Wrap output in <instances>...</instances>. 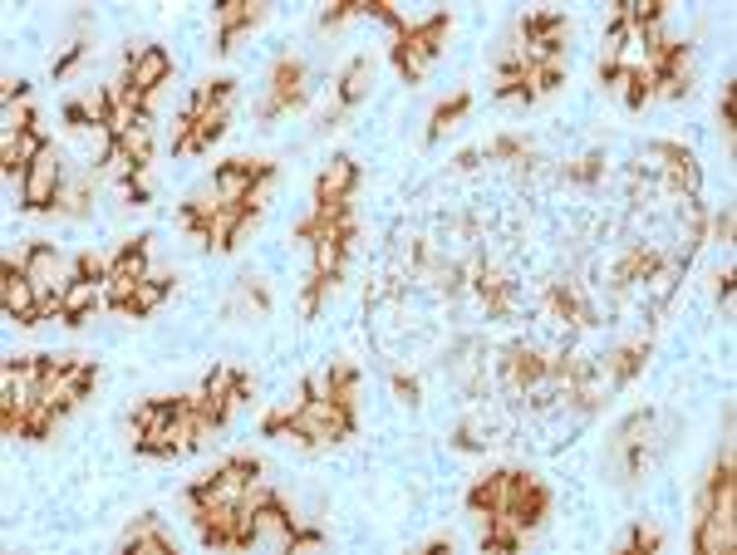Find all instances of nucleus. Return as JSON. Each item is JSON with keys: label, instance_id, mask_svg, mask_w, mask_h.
Instances as JSON below:
<instances>
[{"label": "nucleus", "instance_id": "nucleus-25", "mask_svg": "<svg viewBox=\"0 0 737 555\" xmlns=\"http://www.w3.org/2000/svg\"><path fill=\"white\" fill-rule=\"evenodd\" d=\"M600 172H605V158L600 153H585L575 163H561V182H595Z\"/></svg>", "mask_w": 737, "mask_h": 555}, {"label": "nucleus", "instance_id": "nucleus-30", "mask_svg": "<svg viewBox=\"0 0 737 555\" xmlns=\"http://www.w3.org/2000/svg\"><path fill=\"white\" fill-rule=\"evenodd\" d=\"M109 271H114V261H104V256H94V251H84L79 261H74V276H84V280H109Z\"/></svg>", "mask_w": 737, "mask_h": 555}, {"label": "nucleus", "instance_id": "nucleus-3", "mask_svg": "<svg viewBox=\"0 0 737 555\" xmlns=\"http://www.w3.org/2000/svg\"><path fill=\"white\" fill-rule=\"evenodd\" d=\"M305 99H310V84H305V64L300 59H276V69H271V84H266V99H261V118H281V113H295L305 109Z\"/></svg>", "mask_w": 737, "mask_h": 555}, {"label": "nucleus", "instance_id": "nucleus-26", "mask_svg": "<svg viewBox=\"0 0 737 555\" xmlns=\"http://www.w3.org/2000/svg\"><path fill=\"white\" fill-rule=\"evenodd\" d=\"M335 285H340L335 276H310L305 295H300V315H305V320H310V315H320V300H325V295H330Z\"/></svg>", "mask_w": 737, "mask_h": 555}, {"label": "nucleus", "instance_id": "nucleus-41", "mask_svg": "<svg viewBox=\"0 0 737 555\" xmlns=\"http://www.w3.org/2000/svg\"><path fill=\"white\" fill-rule=\"evenodd\" d=\"M718 285H713V295H718V300H723V305H728V300H733V280H737V271L733 266H723V271H718Z\"/></svg>", "mask_w": 737, "mask_h": 555}, {"label": "nucleus", "instance_id": "nucleus-2", "mask_svg": "<svg viewBox=\"0 0 737 555\" xmlns=\"http://www.w3.org/2000/svg\"><path fill=\"white\" fill-rule=\"evenodd\" d=\"M448 30H453V15H448V10H438V15L408 25V30L398 35V45H394V69L403 74V79H428V69H433L438 50L448 45Z\"/></svg>", "mask_w": 737, "mask_h": 555}, {"label": "nucleus", "instance_id": "nucleus-27", "mask_svg": "<svg viewBox=\"0 0 737 555\" xmlns=\"http://www.w3.org/2000/svg\"><path fill=\"white\" fill-rule=\"evenodd\" d=\"M236 305H251L256 315H266V310H271V290H266L261 280L241 276V290H236ZM236 305H231V310H236Z\"/></svg>", "mask_w": 737, "mask_h": 555}, {"label": "nucleus", "instance_id": "nucleus-15", "mask_svg": "<svg viewBox=\"0 0 737 555\" xmlns=\"http://www.w3.org/2000/svg\"><path fill=\"white\" fill-rule=\"evenodd\" d=\"M123 551L128 555H172V541H168V531H163V521L148 511V516H138V521L123 531Z\"/></svg>", "mask_w": 737, "mask_h": 555}, {"label": "nucleus", "instance_id": "nucleus-9", "mask_svg": "<svg viewBox=\"0 0 737 555\" xmlns=\"http://www.w3.org/2000/svg\"><path fill=\"white\" fill-rule=\"evenodd\" d=\"M172 79V55L163 45H128V84L153 94L158 84Z\"/></svg>", "mask_w": 737, "mask_h": 555}, {"label": "nucleus", "instance_id": "nucleus-36", "mask_svg": "<svg viewBox=\"0 0 737 555\" xmlns=\"http://www.w3.org/2000/svg\"><path fill=\"white\" fill-rule=\"evenodd\" d=\"M718 118H723V133L733 138V133H737V84H728V89H723V104H718Z\"/></svg>", "mask_w": 737, "mask_h": 555}, {"label": "nucleus", "instance_id": "nucleus-33", "mask_svg": "<svg viewBox=\"0 0 737 555\" xmlns=\"http://www.w3.org/2000/svg\"><path fill=\"white\" fill-rule=\"evenodd\" d=\"M30 128H35V109L30 104H10L5 109V128L0 133H30Z\"/></svg>", "mask_w": 737, "mask_h": 555}, {"label": "nucleus", "instance_id": "nucleus-42", "mask_svg": "<svg viewBox=\"0 0 737 555\" xmlns=\"http://www.w3.org/2000/svg\"><path fill=\"white\" fill-rule=\"evenodd\" d=\"M482 158H487L482 148H462V153H457V158H453V167H457V172H472V167L482 163Z\"/></svg>", "mask_w": 737, "mask_h": 555}, {"label": "nucleus", "instance_id": "nucleus-13", "mask_svg": "<svg viewBox=\"0 0 737 555\" xmlns=\"http://www.w3.org/2000/svg\"><path fill=\"white\" fill-rule=\"evenodd\" d=\"M99 305H104V285H99V280L69 276V285H64V300H59V320H64L69 330H79V325H84Z\"/></svg>", "mask_w": 737, "mask_h": 555}, {"label": "nucleus", "instance_id": "nucleus-6", "mask_svg": "<svg viewBox=\"0 0 737 555\" xmlns=\"http://www.w3.org/2000/svg\"><path fill=\"white\" fill-rule=\"evenodd\" d=\"M737 501L733 497H723L713 511H703L698 521H693V551H703V555H723V551H733V541H737Z\"/></svg>", "mask_w": 737, "mask_h": 555}, {"label": "nucleus", "instance_id": "nucleus-18", "mask_svg": "<svg viewBox=\"0 0 737 555\" xmlns=\"http://www.w3.org/2000/svg\"><path fill=\"white\" fill-rule=\"evenodd\" d=\"M369 84H374V59L369 55L349 59V69L340 74V109H354L369 94Z\"/></svg>", "mask_w": 737, "mask_h": 555}, {"label": "nucleus", "instance_id": "nucleus-35", "mask_svg": "<svg viewBox=\"0 0 737 555\" xmlns=\"http://www.w3.org/2000/svg\"><path fill=\"white\" fill-rule=\"evenodd\" d=\"M733 226H737L733 207H723V212H718V217H708V236H713V241H723V246H728V241H733Z\"/></svg>", "mask_w": 737, "mask_h": 555}, {"label": "nucleus", "instance_id": "nucleus-39", "mask_svg": "<svg viewBox=\"0 0 737 555\" xmlns=\"http://www.w3.org/2000/svg\"><path fill=\"white\" fill-rule=\"evenodd\" d=\"M123 197H128L133 207H148V182H143V172H133V177H123Z\"/></svg>", "mask_w": 737, "mask_h": 555}, {"label": "nucleus", "instance_id": "nucleus-14", "mask_svg": "<svg viewBox=\"0 0 737 555\" xmlns=\"http://www.w3.org/2000/svg\"><path fill=\"white\" fill-rule=\"evenodd\" d=\"M359 187V163L354 158H330V167L315 177V202H349V192Z\"/></svg>", "mask_w": 737, "mask_h": 555}, {"label": "nucleus", "instance_id": "nucleus-4", "mask_svg": "<svg viewBox=\"0 0 737 555\" xmlns=\"http://www.w3.org/2000/svg\"><path fill=\"white\" fill-rule=\"evenodd\" d=\"M0 310L15 320V325H40V290H35V280L25 276V266L20 261H0Z\"/></svg>", "mask_w": 737, "mask_h": 555}, {"label": "nucleus", "instance_id": "nucleus-8", "mask_svg": "<svg viewBox=\"0 0 737 555\" xmlns=\"http://www.w3.org/2000/svg\"><path fill=\"white\" fill-rule=\"evenodd\" d=\"M511 501H516V472H511V467L492 472V477H477L472 492H467V506H472V516H482V526H487L497 511H511Z\"/></svg>", "mask_w": 737, "mask_h": 555}, {"label": "nucleus", "instance_id": "nucleus-32", "mask_svg": "<svg viewBox=\"0 0 737 555\" xmlns=\"http://www.w3.org/2000/svg\"><path fill=\"white\" fill-rule=\"evenodd\" d=\"M659 546H664V536H659L654 526H634L620 541V551H659Z\"/></svg>", "mask_w": 737, "mask_h": 555}, {"label": "nucleus", "instance_id": "nucleus-17", "mask_svg": "<svg viewBox=\"0 0 737 555\" xmlns=\"http://www.w3.org/2000/svg\"><path fill=\"white\" fill-rule=\"evenodd\" d=\"M566 84V55L561 59H541V64H526V89H521V104H536L541 94H556Z\"/></svg>", "mask_w": 737, "mask_h": 555}, {"label": "nucleus", "instance_id": "nucleus-1", "mask_svg": "<svg viewBox=\"0 0 737 555\" xmlns=\"http://www.w3.org/2000/svg\"><path fill=\"white\" fill-rule=\"evenodd\" d=\"M664 413H634V418H624L620 428H615V443H610V462H615V477H620L624 487H634L654 462H659V452H664Z\"/></svg>", "mask_w": 737, "mask_h": 555}, {"label": "nucleus", "instance_id": "nucleus-11", "mask_svg": "<svg viewBox=\"0 0 737 555\" xmlns=\"http://www.w3.org/2000/svg\"><path fill=\"white\" fill-rule=\"evenodd\" d=\"M45 148H50V138L40 128H30V133H0V172L5 177H25Z\"/></svg>", "mask_w": 737, "mask_h": 555}, {"label": "nucleus", "instance_id": "nucleus-7", "mask_svg": "<svg viewBox=\"0 0 737 555\" xmlns=\"http://www.w3.org/2000/svg\"><path fill=\"white\" fill-rule=\"evenodd\" d=\"M266 172H276V163H266V158H231V163L217 167L212 192H217L227 207H241V202H246V192H251V182H256V177H266Z\"/></svg>", "mask_w": 737, "mask_h": 555}, {"label": "nucleus", "instance_id": "nucleus-20", "mask_svg": "<svg viewBox=\"0 0 737 555\" xmlns=\"http://www.w3.org/2000/svg\"><path fill=\"white\" fill-rule=\"evenodd\" d=\"M256 531H261V541L271 536L276 546L285 551V541H290V531H295V521H290V511H285V501L276 497V501H266L261 511H256Z\"/></svg>", "mask_w": 737, "mask_h": 555}, {"label": "nucleus", "instance_id": "nucleus-24", "mask_svg": "<svg viewBox=\"0 0 737 555\" xmlns=\"http://www.w3.org/2000/svg\"><path fill=\"white\" fill-rule=\"evenodd\" d=\"M163 295H168V285H158V280H138V290H133V300L123 305V315L143 320V315H153V310L163 305Z\"/></svg>", "mask_w": 737, "mask_h": 555}, {"label": "nucleus", "instance_id": "nucleus-23", "mask_svg": "<svg viewBox=\"0 0 737 555\" xmlns=\"http://www.w3.org/2000/svg\"><path fill=\"white\" fill-rule=\"evenodd\" d=\"M59 418H64V413H59V408H50V403L40 398V403L25 413V438H30V443H45V438H55Z\"/></svg>", "mask_w": 737, "mask_h": 555}, {"label": "nucleus", "instance_id": "nucleus-38", "mask_svg": "<svg viewBox=\"0 0 737 555\" xmlns=\"http://www.w3.org/2000/svg\"><path fill=\"white\" fill-rule=\"evenodd\" d=\"M659 94H664V99H688V94H693V79H674V74H659Z\"/></svg>", "mask_w": 737, "mask_h": 555}, {"label": "nucleus", "instance_id": "nucleus-37", "mask_svg": "<svg viewBox=\"0 0 737 555\" xmlns=\"http://www.w3.org/2000/svg\"><path fill=\"white\" fill-rule=\"evenodd\" d=\"M25 94H30L25 79H10V74L0 79V104H5V109H10V104H25Z\"/></svg>", "mask_w": 737, "mask_h": 555}, {"label": "nucleus", "instance_id": "nucleus-34", "mask_svg": "<svg viewBox=\"0 0 737 555\" xmlns=\"http://www.w3.org/2000/svg\"><path fill=\"white\" fill-rule=\"evenodd\" d=\"M285 551H290V555L325 551V536H320V531H290V541H285Z\"/></svg>", "mask_w": 737, "mask_h": 555}, {"label": "nucleus", "instance_id": "nucleus-10", "mask_svg": "<svg viewBox=\"0 0 737 555\" xmlns=\"http://www.w3.org/2000/svg\"><path fill=\"white\" fill-rule=\"evenodd\" d=\"M266 20V5L261 0H222L217 5V55H231L236 50V35L261 25Z\"/></svg>", "mask_w": 737, "mask_h": 555}, {"label": "nucleus", "instance_id": "nucleus-28", "mask_svg": "<svg viewBox=\"0 0 737 555\" xmlns=\"http://www.w3.org/2000/svg\"><path fill=\"white\" fill-rule=\"evenodd\" d=\"M271 192H276V172H266V177H256L241 207H246V212H266V207H271Z\"/></svg>", "mask_w": 737, "mask_h": 555}, {"label": "nucleus", "instance_id": "nucleus-12", "mask_svg": "<svg viewBox=\"0 0 737 555\" xmlns=\"http://www.w3.org/2000/svg\"><path fill=\"white\" fill-rule=\"evenodd\" d=\"M20 266H25V276L35 280V290H40V295H45V290H64L69 276H74V271L64 266V256H59L50 241H35V246L25 251V261H20Z\"/></svg>", "mask_w": 737, "mask_h": 555}, {"label": "nucleus", "instance_id": "nucleus-43", "mask_svg": "<svg viewBox=\"0 0 737 555\" xmlns=\"http://www.w3.org/2000/svg\"><path fill=\"white\" fill-rule=\"evenodd\" d=\"M423 551H428V555H443V551L453 555V536H433V541H428Z\"/></svg>", "mask_w": 737, "mask_h": 555}, {"label": "nucleus", "instance_id": "nucleus-19", "mask_svg": "<svg viewBox=\"0 0 737 555\" xmlns=\"http://www.w3.org/2000/svg\"><path fill=\"white\" fill-rule=\"evenodd\" d=\"M89 207H94V177H79V182H64L55 197V212L59 217H89Z\"/></svg>", "mask_w": 737, "mask_h": 555}, {"label": "nucleus", "instance_id": "nucleus-40", "mask_svg": "<svg viewBox=\"0 0 737 555\" xmlns=\"http://www.w3.org/2000/svg\"><path fill=\"white\" fill-rule=\"evenodd\" d=\"M79 55H84V40H74V45H69V50H64V55L55 59V79H64V74H69V69L79 64Z\"/></svg>", "mask_w": 737, "mask_h": 555}, {"label": "nucleus", "instance_id": "nucleus-22", "mask_svg": "<svg viewBox=\"0 0 737 555\" xmlns=\"http://www.w3.org/2000/svg\"><path fill=\"white\" fill-rule=\"evenodd\" d=\"M320 393H330L335 403H344V408H354V403H359V369H349V364H335V369L325 374V384H320Z\"/></svg>", "mask_w": 737, "mask_h": 555}, {"label": "nucleus", "instance_id": "nucleus-31", "mask_svg": "<svg viewBox=\"0 0 737 555\" xmlns=\"http://www.w3.org/2000/svg\"><path fill=\"white\" fill-rule=\"evenodd\" d=\"M389 384H394L398 403H408V408H418V403H423V384H418L413 374H403V369H394V374H389Z\"/></svg>", "mask_w": 737, "mask_h": 555}, {"label": "nucleus", "instance_id": "nucleus-21", "mask_svg": "<svg viewBox=\"0 0 737 555\" xmlns=\"http://www.w3.org/2000/svg\"><path fill=\"white\" fill-rule=\"evenodd\" d=\"M467 109H472V94H453V99H443V104L433 109V118H428V133H423V138H428V143H438L448 128H457V118H462Z\"/></svg>", "mask_w": 737, "mask_h": 555}, {"label": "nucleus", "instance_id": "nucleus-29", "mask_svg": "<svg viewBox=\"0 0 737 555\" xmlns=\"http://www.w3.org/2000/svg\"><path fill=\"white\" fill-rule=\"evenodd\" d=\"M354 15H359V0H330L320 10V30H340L344 20H354Z\"/></svg>", "mask_w": 737, "mask_h": 555}, {"label": "nucleus", "instance_id": "nucleus-16", "mask_svg": "<svg viewBox=\"0 0 737 555\" xmlns=\"http://www.w3.org/2000/svg\"><path fill=\"white\" fill-rule=\"evenodd\" d=\"M644 359H649V334H639V339H629V344H615L600 364H605V374H610V379L624 389V384L644 369Z\"/></svg>", "mask_w": 737, "mask_h": 555}, {"label": "nucleus", "instance_id": "nucleus-5", "mask_svg": "<svg viewBox=\"0 0 737 555\" xmlns=\"http://www.w3.org/2000/svg\"><path fill=\"white\" fill-rule=\"evenodd\" d=\"M64 187V163H59L55 143L35 158V167L20 177V207L25 212H55V197Z\"/></svg>", "mask_w": 737, "mask_h": 555}]
</instances>
